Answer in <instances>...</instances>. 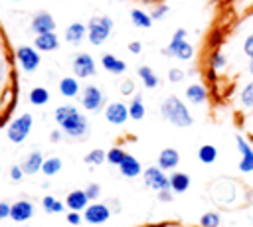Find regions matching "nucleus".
Returning a JSON list of instances; mask_svg holds the SVG:
<instances>
[{
	"instance_id": "nucleus-4",
	"label": "nucleus",
	"mask_w": 253,
	"mask_h": 227,
	"mask_svg": "<svg viewBox=\"0 0 253 227\" xmlns=\"http://www.w3.org/2000/svg\"><path fill=\"white\" fill-rule=\"evenodd\" d=\"M113 30V20L107 18V16H97V18H91L89 20V26H87V32H89V41L93 45H101L107 36L111 34Z\"/></svg>"
},
{
	"instance_id": "nucleus-10",
	"label": "nucleus",
	"mask_w": 253,
	"mask_h": 227,
	"mask_svg": "<svg viewBox=\"0 0 253 227\" xmlns=\"http://www.w3.org/2000/svg\"><path fill=\"white\" fill-rule=\"evenodd\" d=\"M109 217H111V209L107 205H103V203H91V205H87L85 215H83V219L87 223H93V225L105 223Z\"/></svg>"
},
{
	"instance_id": "nucleus-20",
	"label": "nucleus",
	"mask_w": 253,
	"mask_h": 227,
	"mask_svg": "<svg viewBox=\"0 0 253 227\" xmlns=\"http://www.w3.org/2000/svg\"><path fill=\"white\" fill-rule=\"evenodd\" d=\"M190 188V176L184 172H174L170 176V189L174 193H184Z\"/></svg>"
},
{
	"instance_id": "nucleus-28",
	"label": "nucleus",
	"mask_w": 253,
	"mask_h": 227,
	"mask_svg": "<svg viewBox=\"0 0 253 227\" xmlns=\"http://www.w3.org/2000/svg\"><path fill=\"white\" fill-rule=\"evenodd\" d=\"M130 20H132V24L138 26V28H150V26H152V16H148V14L142 12V10H132V12H130Z\"/></svg>"
},
{
	"instance_id": "nucleus-48",
	"label": "nucleus",
	"mask_w": 253,
	"mask_h": 227,
	"mask_svg": "<svg viewBox=\"0 0 253 227\" xmlns=\"http://www.w3.org/2000/svg\"><path fill=\"white\" fill-rule=\"evenodd\" d=\"M59 136H61V134H59L57 130H55V132H51V142H57V140H59Z\"/></svg>"
},
{
	"instance_id": "nucleus-46",
	"label": "nucleus",
	"mask_w": 253,
	"mask_h": 227,
	"mask_svg": "<svg viewBox=\"0 0 253 227\" xmlns=\"http://www.w3.org/2000/svg\"><path fill=\"white\" fill-rule=\"evenodd\" d=\"M128 49H130L132 53H140V49H142V45H140L138 41H132V43L128 45Z\"/></svg>"
},
{
	"instance_id": "nucleus-11",
	"label": "nucleus",
	"mask_w": 253,
	"mask_h": 227,
	"mask_svg": "<svg viewBox=\"0 0 253 227\" xmlns=\"http://www.w3.org/2000/svg\"><path fill=\"white\" fill-rule=\"evenodd\" d=\"M105 116L111 124H123L126 122V118L130 116L128 114V107L123 105V103H109L105 107Z\"/></svg>"
},
{
	"instance_id": "nucleus-47",
	"label": "nucleus",
	"mask_w": 253,
	"mask_h": 227,
	"mask_svg": "<svg viewBox=\"0 0 253 227\" xmlns=\"http://www.w3.org/2000/svg\"><path fill=\"white\" fill-rule=\"evenodd\" d=\"M4 77H6V63H4V59L0 57V83L4 81Z\"/></svg>"
},
{
	"instance_id": "nucleus-23",
	"label": "nucleus",
	"mask_w": 253,
	"mask_h": 227,
	"mask_svg": "<svg viewBox=\"0 0 253 227\" xmlns=\"http://www.w3.org/2000/svg\"><path fill=\"white\" fill-rule=\"evenodd\" d=\"M85 32H87V28H85L83 24L75 22V24H71V26L65 30V39H67L69 43H79V41L85 38Z\"/></svg>"
},
{
	"instance_id": "nucleus-49",
	"label": "nucleus",
	"mask_w": 253,
	"mask_h": 227,
	"mask_svg": "<svg viewBox=\"0 0 253 227\" xmlns=\"http://www.w3.org/2000/svg\"><path fill=\"white\" fill-rule=\"evenodd\" d=\"M247 69H249V73L253 75V59H249V65H247Z\"/></svg>"
},
{
	"instance_id": "nucleus-27",
	"label": "nucleus",
	"mask_w": 253,
	"mask_h": 227,
	"mask_svg": "<svg viewBox=\"0 0 253 227\" xmlns=\"http://www.w3.org/2000/svg\"><path fill=\"white\" fill-rule=\"evenodd\" d=\"M198 158H200V162H204V164H211V162H215V158H217V148L211 146V144H204V146H200V150H198Z\"/></svg>"
},
{
	"instance_id": "nucleus-9",
	"label": "nucleus",
	"mask_w": 253,
	"mask_h": 227,
	"mask_svg": "<svg viewBox=\"0 0 253 227\" xmlns=\"http://www.w3.org/2000/svg\"><path fill=\"white\" fill-rule=\"evenodd\" d=\"M235 144H237V150H239V154H241V160H239V172H243V174H249V172H253V148L245 142V138L243 136H235Z\"/></svg>"
},
{
	"instance_id": "nucleus-1",
	"label": "nucleus",
	"mask_w": 253,
	"mask_h": 227,
	"mask_svg": "<svg viewBox=\"0 0 253 227\" xmlns=\"http://www.w3.org/2000/svg\"><path fill=\"white\" fill-rule=\"evenodd\" d=\"M55 122L59 124V128L69 134L71 138H85L89 134V122L85 118V114H81L75 107L71 105H63V107H57L55 113Z\"/></svg>"
},
{
	"instance_id": "nucleus-25",
	"label": "nucleus",
	"mask_w": 253,
	"mask_h": 227,
	"mask_svg": "<svg viewBox=\"0 0 253 227\" xmlns=\"http://www.w3.org/2000/svg\"><path fill=\"white\" fill-rule=\"evenodd\" d=\"M138 77L142 79L144 87H148V89H154V87L158 85V77H156L154 71H152L150 67H146V65H140V67H138Z\"/></svg>"
},
{
	"instance_id": "nucleus-33",
	"label": "nucleus",
	"mask_w": 253,
	"mask_h": 227,
	"mask_svg": "<svg viewBox=\"0 0 253 227\" xmlns=\"http://www.w3.org/2000/svg\"><path fill=\"white\" fill-rule=\"evenodd\" d=\"M219 223H221V217L215 211H208V213H204L200 217V225L202 227H219Z\"/></svg>"
},
{
	"instance_id": "nucleus-12",
	"label": "nucleus",
	"mask_w": 253,
	"mask_h": 227,
	"mask_svg": "<svg viewBox=\"0 0 253 227\" xmlns=\"http://www.w3.org/2000/svg\"><path fill=\"white\" fill-rule=\"evenodd\" d=\"M73 71L79 77H91L95 75V61L89 53H79L73 59Z\"/></svg>"
},
{
	"instance_id": "nucleus-3",
	"label": "nucleus",
	"mask_w": 253,
	"mask_h": 227,
	"mask_svg": "<svg viewBox=\"0 0 253 227\" xmlns=\"http://www.w3.org/2000/svg\"><path fill=\"white\" fill-rule=\"evenodd\" d=\"M162 53H164V55H170V57L184 59V61L192 59V55H194V47L186 41V30H182V28L176 30L174 36H172V39H170V43H168V47H164Z\"/></svg>"
},
{
	"instance_id": "nucleus-43",
	"label": "nucleus",
	"mask_w": 253,
	"mask_h": 227,
	"mask_svg": "<svg viewBox=\"0 0 253 227\" xmlns=\"http://www.w3.org/2000/svg\"><path fill=\"white\" fill-rule=\"evenodd\" d=\"M22 176H24V170H22V166H14L12 170H10V178L12 180H22Z\"/></svg>"
},
{
	"instance_id": "nucleus-29",
	"label": "nucleus",
	"mask_w": 253,
	"mask_h": 227,
	"mask_svg": "<svg viewBox=\"0 0 253 227\" xmlns=\"http://www.w3.org/2000/svg\"><path fill=\"white\" fill-rule=\"evenodd\" d=\"M49 101V93L43 87H36L30 91V103L32 105H45Z\"/></svg>"
},
{
	"instance_id": "nucleus-15",
	"label": "nucleus",
	"mask_w": 253,
	"mask_h": 227,
	"mask_svg": "<svg viewBox=\"0 0 253 227\" xmlns=\"http://www.w3.org/2000/svg\"><path fill=\"white\" fill-rule=\"evenodd\" d=\"M34 215V205L30 203V201H16V203H12V209H10V217L14 219V221H18V223H24V221H28L30 217Z\"/></svg>"
},
{
	"instance_id": "nucleus-22",
	"label": "nucleus",
	"mask_w": 253,
	"mask_h": 227,
	"mask_svg": "<svg viewBox=\"0 0 253 227\" xmlns=\"http://www.w3.org/2000/svg\"><path fill=\"white\" fill-rule=\"evenodd\" d=\"M186 99L190 101V103H194V105H202L206 99H208V91H206V87L204 85H190L188 89H186Z\"/></svg>"
},
{
	"instance_id": "nucleus-38",
	"label": "nucleus",
	"mask_w": 253,
	"mask_h": 227,
	"mask_svg": "<svg viewBox=\"0 0 253 227\" xmlns=\"http://www.w3.org/2000/svg\"><path fill=\"white\" fill-rule=\"evenodd\" d=\"M184 77H186V75H184L182 69H176V67H174V69L168 71V81H172V83H180Z\"/></svg>"
},
{
	"instance_id": "nucleus-32",
	"label": "nucleus",
	"mask_w": 253,
	"mask_h": 227,
	"mask_svg": "<svg viewBox=\"0 0 253 227\" xmlns=\"http://www.w3.org/2000/svg\"><path fill=\"white\" fill-rule=\"evenodd\" d=\"M59 170H61V160H59V158H47V160H43L42 172H43L45 176H55Z\"/></svg>"
},
{
	"instance_id": "nucleus-18",
	"label": "nucleus",
	"mask_w": 253,
	"mask_h": 227,
	"mask_svg": "<svg viewBox=\"0 0 253 227\" xmlns=\"http://www.w3.org/2000/svg\"><path fill=\"white\" fill-rule=\"evenodd\" d=\"M119 168H121V174L126 176V178H136V176L142 172L140 162H138L134 156H130V154L125 156V160L119 164Z\"/></svg>"
},
{
	"instance_id": "nucleus-34",
	"label": "nucleus",
	"mask_w": 253,
	"mask_h": 227,
	"mask_svg": "<svg viewBox=\"0 0 253 227\" xmlns=\"http://www.w3.org/2000/svg\"><path fill=\"white\" fill-rule=\"evenodd\" d=\"M225 65H227V59H225V55L221 51H213L210 55V67H211V71H219Z\"/></svg>"
},
{
	"instance_id": "nucleus-13",
	"label": "nucleus",
	"mask_w": 253,
	"mask_h": 227,
	"mask_svg": "<svg viewBox=\"0 0 253 227\" xmlns=\"http://www.w3.org/2000/svg\"><path fill=\"white\" fill-rule=\"evenodd\" d=\"M53 28H55V22H53L51 14H47V12H40V14H36L34 20H32V32L38 34V36H40V34L53 32Z\"/></svg>"
},
{
	"instance_id": "nucleus-37",
	"label": "nucleus",
	"mask_w": 253,
	"mask_h": 227,
	"mask_svg": "<svg viewBox=\"0 0 253 227\" xmlns=\"http://www.w3.org/2000/svg\"><path fill=\"white\" fill-rule=\"evenodd\" d=\"M243 53H245L249 59H253V34H249V36L245 38V41H243Z\"/></svg>"
},
{
	"instance_id": "nucleus-45",
	"label": "nucleus",
	"mask_w": 253,
	"mask_h": 227,
	"mask_svg": "<svg viewBox=\"0 0 253 227\" xmlns=\"http://www.w3.org/2000/svg\"><path fill=\"white\" fill-rule=\"evenodd\" d=\"M172 189H162V191H158V199L160 201H172Z\"/></svg>"
},
{
	"instance_id": "nucleus-30",
	"label": "nucleus",
	"mask_w": 253,
	"mask_h": 227,
	"mask_svg": "<svg viewBox=\"0 0 253 227\" xmlns=\"http://www.w3.org/2000/svg\"><path fill=\"white\" fill-rule=\"evenodd\" d=\"M42 205H43V209H45L47 213H61V211H63V203H61L59 199H55L53 195H45V197L42 199Z\"/></svg>"
},
{
	"instance_id": "nucleus-41",
	"label": "nucleus",
	"mask_w": 253,
	"mask_h": 227,
	"mask_svg": "<svg viewBox=\"0 0 253 227\" xmlns=\"http://www.w3.org/2000/svg\"><path fill=\"white\" fill-rule=\"evenodd\" d=\"M132 91H134V83H132L130 79H126V81L121 83V93H123V95H130Z\"/></svg>"
},
{
	"instance_id": "nucleus-44",
	"label": "nucleus",
	"mask_w": 253,
	"mask_h": 227,
	"mask_svg": "<svg viewBox=\"0 0 253 227\" xmlns=\"http://www.w3.org/2000/svg\"><path fill=\"white\" fill-rule=\"evenodd\" d=\"M10 209H12V205H10V203H6V201H0V219H4V217H10Z\"/></svg>"
},
{
	"instance_id": "nucleus-5",
	"label": "nucleus",
	"mask_w": 253,
	"mask_h": 227,
	"mask_svg": "<svg viewBox=\"0 0 253 227\" xmlns=\"http://www.w3.org/2000/svg\"><path fill=\"white\" fill-rule=\"evenodd\" d=\"M32 122H34V118H32V114H30V113L20 114L16 120H12V122H10L8 130H6L8 140H10V142H14V144H22V142L26 140V136L30 134V130H32Z\"/></svg>"
},
{
	"instance_id": "nucleus-26",
	"label": "nucleus",
	"mask_w": 253,
	"mask_h": 227,
	"mask_svg": "<svg viewBox=\"0 0 253 227\" xmlns=\"http://www.w3.org/2000/svg\"><path fill=\"white\" fill-rule=\"evenodd\" d=\"M144 105H142V95H134V99H132V103L128 105V114H130V118H134V120H140L142 116H144Z\"/></svg>"
},
{
	"instance_id": "nucleus-36",
	"label": "nucleus",
	"mask_w": 253,
	"mask_h": 227,
	"mask_svg": "<svg viewBox=\"0 0 253 227\" xmlns=\"http://www.w3.org/2000/svg\"><path fill=\"white\" fill-rule=\"evenodd\" d=\"M125 156H126V152L121 150V148H111V150L107 152V160H109L111 164H115V166H119V164L125 160Z\"/></svg>"
},
{
	"instance_id": "nucleus-16",
	"label": "nucleus",
	"mask_w": 253,
	"mask_h": 227,
	"mask_svg": "<svg viewBox=\"0 0 253 227\" xmlns=\"http://www.w3.org/2000/svg\"><path fill=\"white\" fill-rule=\"evenodd\" d=\"M178 162H180V154L176 148H164L158 154V168L162 170H172L178 166Z\"/></svg>"
},
{
	"instance_id": "nucleus-40",
	"label": "nucleus",
	"mask_w": 253,
	"mask_h": 227,
	"mask_svg": "<svg viewBox=\"0 0 253 227\" xmlns=\"http://www.w3.org/2000/svg\"><path fill=\"white\" fill-rule=\"evenodd\" d=\"M166 12H168V6H166V4H160L158 8H154V12H152L150 16H152V20H160V18L166 16Z\"/></svg>"
},
{
	"instance_id": "nucleus-42",
	"label": "nucleus",
	"mask_w": 253,
	"mask_h": 227,
	"mask_svg": "<svg viewBox=\"0 0 253 227\" xmlns=\"http://www.w3.org/2000/svg\"><path fill=\"white\" fill-rule=\"evenodd\" d=\"M67 223H69V225H79V223H81V215H79V211H71V213H67Z\"/></svg>"
},
{
	"instance_id": "nucleus-8",
	"label": "nucleus",
	"mask_w": 253,
	"mask_h": 227,
	"mask_svg": "<svg viewBox=\"0 0 253 227\" xmlns=\"http://www.w3.org/2000/svg\"><path fill=\"white\" fill-rule=\"evenodd\" d=\"M16 57H18L22 69L28 71V73L36 71L38 65H40V55H38V51L32 49L30 45H22V47H18V49H16Z\"/></svg>"
},
{
	"instance_id": "nucleus-21",
	"label": "nucleus",
	"mask_w": 253,
	"mask_h": 227,
	"mask_svg": "<svg viewBox=\"0 0 253 227\" xmlns=\"http://www.w3.org/2000/svg\"><path fill=\"white\" fill-rule=\"evenodd\" d=\"M101 63H103V67H105L107 71H111V73H115V75L125 73V69H126V63H125L123 59L111 55V53H105L103 59H101Z\"/></svg>"
},
{
	"instance_id": "nucleus-19",
	"label": "nucleus",
	"mask_w": 253,
	"mask_h": 227,
	"mask_svg": "<svg viewBox=\"0 0 253 227\" xmlns=\"http://www.w3.org/2000/svg\"><path fill=\"white\" fill-rule=\"evenodd\" d=\"M36 47L38 49H42V51H53V49H57V36L53 34V32H47V34H40V36H36Z\"/></svg>"
},
{
	"instance_id": "nucleus-39",
	"label": "nucleus",
	"mask_w": 253,
	"mask_h": 227,
	"mask_svg": "<svg viewBox=\"0 0 253 227\" xmlns=\"http://www.w3.org/2000/svg\"><path fill=\"white\" fill-rule=\"evenodd\" d=\"M85 193H87L89 199H97L99 193H101V186H99V184H89L87 189H85Z\"/></svg>"
},
{
	"instance_id": "nucleus-2",
	"label": "nucleus",
	"mask_w": 253,
	"mask_h": 227,
	"mask_svg": "<svg viewBox=\"0 0 253 227\" xmlns=\"http://www.w3.org/2000/svg\"><path fill=\"white\" fill-rule=\"evenodd\" d=\"M160 113H162V116H164L168 122H172V124L178 126V128H186V126H190V124L194 122V118H192L188 107H186L176 95H170V97H166V99L162 101Z\"/></svg>"
},
{
	"instance_id": "nucleus-6",
	"label": "nucleus",
	"mask_w": 253,
	"mask_h": 227,
	"mask_svg": "<svg viewBox=\"0 0 253 227\" xmlns=\"http://www.w3.org/2000/svg\"><path fill=\"white\" fill-rule=\"evenodd\" d=\"M142 178H144V184H146L150 189H156V191L170 189V178L162 172V168H156V166L146 168L144 174H142Z\"/></svg>"
},
{
	"instance_id": "nucleus-31",
	"label": "nucleus",
	"mask_w": 253,
	"mask_h": 227,
	"mask_svg": "<svg viewBox=\"0 0 253 227\" xmlns=\"http://www.w3.org/2000/svg\"><path fill=\"white\" fill-rule=\"evenodd\" d=\"M239 101H241V105H243L245 109H251V111H253V81H249V83L241 89Z\"/></svg>"
},
{
	"instance_id": "nucleus-17",
	"label": "nucleus",
	"mask_w": 253,
	"mask_h": 227,
	"mask_svg": "<svg viewBox=\"0 0 253 227\" xmlns=\"http://www.w3.org/2000/svg\"><path fill=\"white\" fill-rule=\"evenodd\" d=\"M42 166H43V156H42V152H30V154L22 160V170H24V174L42 172Z\"/></svg>"
},
{
	"instance_id": "nucleus-14",
	"label": "nucleus",
	"mask_w": 253,
	"mask_h": 227,
	"mask_svg": "<svg viewBox=\"0 0 253 227\" xmlns=\"http://www.w3.org/2000/svg\"><path fill=\"white\" fill-rule=\"evenodd\" d=\"M89 201H91V199L87 197L85 189H73V191H69V193H67V197H65V205H67L71 211L87 209Z\"/></svg>"
},
{
	"instance_id": "nucleus-24",
	"label": "nucleus",
	"mask_w": 253,
	"mask_h": 227,
	"mask_svg": "<svg viewBox=\"0 0 253 227\" xmlns=\"http://www.w3.org/2000/svg\"><path fill=\"white\" fill-rule=\"evenodd\" d=\"M59 91H61L63 97H75L77 91H79L77 79H73V77H63V79L59 81Z\"/></svg>"
},
{
	"instance_id": "nucleus-7",
	"label": "nucleus",
	"mask_w": 253,
	"mask_h": 227,
	"mask_svg": "<svg viewBox=\"0 0 253 227\" xmlns=\"http://www.w3.org/2000/svg\"><path fill=\"white\" fill-rule=\"evenodd\" d=\"M103 103H105V95H103V91L99 89V87H95V85H87L85 89H83V95H81V105L87 109V111H101V107H103Z\"/></svg>"
},
{
	"instance_id": "nucleus-35",
	"label": "nucleus",
	"mask_w": 253,
	"mask_h": 227,
	"mask_svg": "<svg viewBox=\"0 0 253 227\" xmlns=\"http://www.w3.org/2000/svg\"><path fill=\"white\" fill-rule=\"evenodd\" d=\"M105 160H107V152H103L101 148H95V150H91L85 156V162L87 164H103Z\"/></svg>"
}]
</instances>
